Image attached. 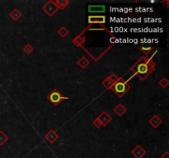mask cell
Masks as SVG:
<instances>
[{"instance_id": "obj_1", "label": "cell", "mask_w": 169, "mask_h": 158, "mask_svg": "<svg viewBox=\"0 0 169 158\" xmlns=\"http://www.w3.org/2000/svg\"><path fill=\"white\" fill-rule=\"evenodd\" d=\"M134 67H136L135 74L138 75L141 80H145V78L154 69V64L151 59H147L145 57H142L136 63L135 65L133 66Z\"/></svg>"}, {"instance_id": "obj_2", "label": "cell", "mask_w": 169, "mask_h": 158, "mask_svg": "<svg viewBox=\"0 0 169 158\" xmlns=\"http://www.w3.org/2000/svg\"><path fill=\"white\" fill-rule=\"evenodd\" d=\"M129 89H130V85L128 84V81H124L122 78L119 82L115 83L111 88V90L119 97H122Z\"/></svg>"}, {"instance_id": "obj_3", "label": "cell", "mask_w": 169, "mask_h": 158, "mask_svg": "<svg viewBox=\"0 0 169 158\" xmlns=\"http://www.w3.org/2000/svg\"><path fill=\"white\" fill-rule=\"evenodd\" d=\"M47 99L53 105H59L62 100H69V98L67 96H62V94L59 90L53 89L47 96Z\"/></svg>"}, {"instance_id": "obj_4", "label": "cell", "mask_w": 169, "mask_h": 158, "mask_svg": "<svg viewBox=\"0 0 169 158\" xmlns=\"http://www.w3.org/2000/svg\"><path fill=\"white\" fill-rule=\"evenodd\" d=\"M42 9L43 11H44L47 15L49 16V17H53V16L58 12L59 8L58 6L56 5L55 1L50 0V1H48V2H46L45 3Z\"/></svg>"}, {"instance_id": "obj_5", "label": "cell", "mask_w": 169, "mask_h": 158, "mask_svg": "<svg viewBox=\"0 0 169 158\" xmlns=\"http://www.w3.org/2000/svg\"><path fill=\"white\" fill-rule=\"evenodd\" d=\"M131 155L135 158H143L146 155V151L140 145H136L131 151Z\"/></svg>"}, {"instance_id": "obj_6", "label": "cell", "mask_w": 169, "mask_h": 158, "mask_svg": "<svg viewBox=\"0 0 169 158\" xmlns=\"http://www.w3.org/2000/svg\"><path fill=\"white\" fill-rule=\"evenodd\" d=\"M98 118L100 120V121L102 122V125H103V126H104V127L105 126H107V125H108L110 122H111L112 120H113L112 117H111L107 111L102 112V113L98 115Z\"/></svg>"}, {"instance_id": "obj_7", "label": "cell", "mask_w": 169, "mask_h": 158, "mask_svg": "<svg viewBox=\"0 0 169 158\" xmlns=\"http://www.w3.org/2000/svg\"><path fill=\"white\" fill-rule=\"evenodd\" d=\"M106 23V17L105 16H88V23L89 24H104Z\"/></svg>"}, {"instance_id": "obj_8", "label": "cell", "mask_w": 169, "mask_h": 158, "mask_svg": "<svg viewBox=\"0 0 169 158\" xmlns=\"http://www.w3.org/2000/svg\"><path fill=\"white\" fill-rule=\"evenodd\" d=\"M45 138L50 143H55V141L59 138V134H57V132L55 131L54 129H50V130L45 135Z\"/></svg>"}, {"instance_id": "obj_9", "label": "cell", "mask_w": 169, "mask_h": 158, "mask_svg": "<svg viewBox=\"0 0 169 158\" xmlns=\"http://www.w3.org/2000/svg\"><path fill=\"white\" fill-rule=\"evenodd\" d=\"M149 123L151 125V126L154 129H158L161 125H162V119L158 115H153L151 118L149 119Z\"/></svg>"}, {"instance_id": "obj_10", "label": "cell", "mask_w": 169, "mask_h": 158, "mask_svg": "<svg viewBox=\"0 0 169 158\" xmlns=\"http://www.w3.org/2000/svg\"><path fill=\"white\" fill-rule=\"evenodd\" d=\"M106 10V7L104 5H89L88 12L91 13H104Z\"/></svg>"}, {"instance_id": "obj_11", "label": "cell", "mask_w": 169, "mask_h": 158, "mask_svg": "<svg viewBox=\"0 0 169 158\" xmlns=\"http://www.w3.org/2000/svg\"><path fill=\"white\" fill-rule=\"evenodd\" d=\"M113 110H114V112H115V114H116L117 115L122 116L126 112L127 109H126V107L123 105L122 103H119V104H118L115 108H114Z\"/></svg>"}, {"instance_id": "obj_12", "label": "cell", "mask_w": 169, "mask_h": 158, "mask_svg": "<svg viewBox=\"0 0 169 158\" xmlns=\"http://www.w3.org/2000/svg\"><path fill=\"white\" fill-rule=\"evenodd\" d=\"M77 64L82 69H85L86 68H87L89 64H90V61H89L88 59H87L85 56H82L79 59L77 62Z\"/></svg>"}, {"instance_id": "obj_13", "label": "cell", "mask_w": 169, "mask_h": 158, "mask_svg": "<svg viewBox=\"0 0 169 158\" xmlns=\"http://www.w3.org/2000/svg\"><path fill=\"white\" fill-rule=\"evenodd\" d=\"M22 13H21L18 8H14L13 11L9 13V17L13 19V21H18L22 18Z\"/></svg>"}, {"instance_id": "obj_14", "label": "cell", "mask_w": 169, "mask_h": 158, "mask_svg": "<svg viewBox=\"0 0 169 158\" xmlns=\"http://www.w3.org/2000/svg\"><path fill=\"white\" fill-rule=\"evenodd\" d=\"M55 2L56 5L58 6L59 9H61V10L66 8L68 5L69 4V1H68V0H57Z\"/></svg>"}, {"instance_id": "obj_15", "label": "cell", "mask_w": 169, "mask_h": 158, "mask_svg": "<svg viewBox=\"0 0 169 158\" xmlns=\"http://www.w3.org/2000/svg\"><path fill=\"white\" fill-rule=\"evenodd\" d=\"M102 85H103V87L106 88V89L107 90H110L112 88V87H113V83H112V82L111 81V79H110L109 77H107V78H105L104 80L102 82Z\"/></svg>"}, {"instance_id": "obj_16", "label": "cell", "mask_w": 169, "mask_h": 158, "mask_svg": "<svg viewBox=\"0 0 169 158\" xmlns=\"http://www.w3.org/2000/svg\"><path fill=\"white\" fill-rule=\"evenodd\" d=\"M8 140V136L3 130H0V146L4 145V143H7Z\"/></svg>"}, {"instance_id": "obj_17", "label": "cell", "mask_w": 169, "mask_h": 158, "mask_svg": "<svg viewBox=\"0 0 169 158\" xmlns=\"http://www.w3.org/2000/svg\"><path fill=\"white\" fill-rule=\"evenodd\" d=\"M69 30L67 29V28L65 27H60V29L58 30V34L62 38L66 37V36H68V35H69Z\"/></svg>"}, {"instance_id": "obj_18", "label": "cell", "mask_w": 169, "mask_h": 158, "mask_svg": "<svg viewBox=\"0 0 169 158\" xmlns=\"http://www.w3.org/2000/svg\"><path fill=\"white\" fill-rule=\"evenodd\" d=\"M23 51H24V53L27 54V55H29L34 51V47L31 44H27L23 48Z\"/></svg>"}, {"instance_id": "obj_19", "label": "cell", "mask_w": 169, "mask_h": 158, "mask_svg": "<svg viewBox=\"0 0 169 158\" xmlns=\"http://www.w3.org/2000/svg\"><path fill=\"white\" fill-rule=\"evenodd\" d=\"M73 42H74V44H75L76 45H82V43L85 42V37H82V34H81L80 36H77V37L73 40Z\"/></svg>"}, {"instance_id": "obj_20", "label": "cell", "mask_w": 169, "mask_h": 158, "mask_svg": "<svg viewBox=\"0 0 169 158\" xmlns=\"http://www.w3.org/2000/svg\"><path fill=\"white\" fill-rule=\"evenodd\" d=\"M159 85H160L161 87L162 88H166V87L168 86L169 84V81L167 78H162L160 81H159Z\"/></svg>"}, {"instance_id": "obj_21", "label": "cell", "mask_w": 169, "mask_h": 158, "mask_svg": "<svg viewBox=\"0 0 169 158\" xmlns=\"http://www.w3.org/2000/svg\"><path fill=\"white\" fill-rule=\"evenodd\" d=\"M110 79H111V81L112 82V83H113V85L115 84V83H116L117 82H119V81L121 79V78H120V77H118L117 75H116L115 74H111V75L109 76Z\"/></svg>"}, {"instance_id": "obj_22", "label": "cell", "mask_w": 169, "mask_h": 158, "mask_svg": "<svg viewBox=\"0 0 169 158\" xmlns=\"http://www.w3.org/2000/svg\"><path fill=\"white\" fill-rule=\"evenodd\" d=\"M140 50H141V51L143 52V53L147 55V54H149L150 53V52H151L152 50H153V47L143 46V47H140Z\"/></svg>"}, {"instance_id": "obj_23", "label": "cell", "mask_w": 169, "mask_h": 158, "mask_svg": "<svg viewBox=\"0 0 169 158\" xmlns=\"http://www.w3.org/2000/svg\"><path fill=\"white\" fill-rule=\"evenodd\" d=\"M92 124H93V125L95 126L97 129H100L102 126H103V125H102V122L100 121V120L98 118L95 119L93 121H92Z\"/></svg>"}, {"instance_id": "obj_24", "label": "cell", "mask_w": 169, "mask_h": 158, "mask_svg": "<svg viewBox=\"0 0 169 158\" xmlns=\"http://www.w3.org/2000/svg\"><path fill=\"white\" fill-rule=\"evenodd\" d=\"M160 158H169V152L168 151H165L164 153L162 154Z\"/></svg>"}]
</instances>
